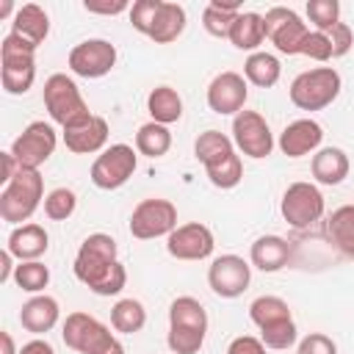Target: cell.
Masks as SVG:
<instances>
[{
  "instance_id": "obj_1",
  "label": "cell",
  "mask_w": 354,
  "mask_h": 354,
  "mask_svg": "<svg viewBox=\"0 0 354 354\" xmlns=\"http://www.w3.org/2000/svg\"><path fill=\"white\" fill-rule=\"evenodd\" d=\"M72 271L97 296H119L127 285V268L119 260V246L108 232H91L83 238Z\"/></svg>"
},
{
  "instance_id": "obj_2",
  "label": "cell",
  "mask_w": 354,
  "mask_h": 354,
  "mask_svg": "<svg viewBox=\"0 0 354 354\" xmlns=\"http://www.w3.org/2000/svg\"><path fill=\"white\" fill-rule=\"evenodd\" d=\"M36 50L17 33H6L0 41V83L11 97L28 94L36 80Z\"/></svg>"
},
{
  "instance_id": "obj_3",
  "label": "cell",
  "mask_w": 354,
  "mask_h": 354,
  "mask_svg": "<svg viewBox=\"0 0 354 354\" xmlns=\"http://www.w3.org/2000/svg\"><path fill=\"white\" fill-rule=\"evenodd\" d=\"M39 205H44V180L36 169H19L0 191V218L6 224H28Z\"/></svg>"
},
{
  "instance_id": "obj_4",
  "label": "cell",
  "mask_w": 354,
  "mask_h": 354,
  "mask_svg": "<svg viewBox=\"0 0 354 354\" xmlns=\"http://www.w3.org/2000/svg\"><path fill=\"white\" fill-rule=\"evenodd\" d=\"M41 100H44L50 122L61 124V130H69V127H75V124H80L91 116L88 102L83 100L77 83L66 72H55L44 80Z\"/></svg>"
},
{
  "instance_id": "obj_5",
  "label": "cell",
  "mask_w": 354,
  "mask_h": 354,
  "mask_svg": "<svg viewBox=\"0 0 354 354\" xmlns=\"http://www.w3.org/2000/svg\"><path fill=\"white\" fill-rule=\"evenodd\" d=\"M340 88L343 80L335 66H313L293 77L288 97L299 111H324L337 100Z\"/></svg>"
},
{
  "instance_id": "obj_6",
  "label": "cell",
  "mask_w": 354,
  "mask_h": 354,
  "mask_svg": "<svg viewBox=\"0 0 354 354\" xmlns=\"http://www.w3.org/2000/svg\"><path fill=\"white\" fill-rule=\"evenodd\" d=\"M177 207L169 199L160 196H149L141 199L133 213H130V235L136 241H155V238H169L177 230Z\"/></svg>"
},
{
  "instance_id": "obj_7",
  "label": "cell",
  "mask_w": 354,
  "mask_h": 354,
  "mask_svg": "<svg viewBox=\"0 0 354 354\" xmlns=\"http://www.w3.org/2000/svg\"><path fill=\"white\" fill-rule=\"evenodd\" d=\"M136 166H138L136 147H130V144H111V147H105L94 158L88 177H91V183L100 191H116V188H122L136 174Z\"/></svg>"
},
{
  "instance_id": "obj_8",
  "label": "cell",
  "mask_w": 354,
  "mask_h": 354,
  "mask_svg": "<svg viewBox=\"0 0 354 354\" xmlns=\"http://www.w3.org/2000/svg\"><path fill=\"white\" fill-rule=\"evenodd\" d=\"M324 194L315 183H290L282 194V202H279V213L282 218L293 227V230H304V227H313L315 221L324 218Z\"/></svg>"
},
{
  "instance_id": "obj_9",
  "label": "cell",
  "mask_w": 354,
  "mask_h": 354,
  "mask_svg": "<svg viewBox=\"0 0 354 354\" xmlns=\"http://www.w3.org/2000/svg\"><path fill=\"white\" fill-rule=\"evenodd\" d=\"M263 25H266V39L277 47V53L282 55H301L304 39L310 33L307 22L288 6H274L263 14Z\"/></svg>"
},
{
  "instance_id": "obj_10",
  "label": "cell",
  "mask_w": 354,
  "mask_h": 354,
  "mask_svg": "<svg viewBox=\"0 0 354 354\" xmlns=\"http://www.w3.org/2000/svg\"><path fill=\"white\" fill-rule=\"evenodd\" d=\"M55 147H58L55 127L50 122H44V119H36V122H30L14 138V144H11L8 152L14 155V160L19 163V169H36L39 171V166L50 160V155L55 152Z\"/></svg>"
},
{
  "instance_id": "obj_11",
  "label": "cell",
  "mask_w": 354,
  "mask_h": 354,
  "mask_svg": "<svg viewBox=\"0 0 354 354\" xmlns=\"http://www.w3.org/2000/svg\"><path fill=\"white\" fill-rule=\"evenodd\" d=\"M61 337L66 348L77 354H102L116 340V335L88 313H69L61 326Z\"/></svg>"
},
{
  "instance_id": "obj_12",
  "label": "cell",
  "mask_w": 354,
  "mask_h": 354,
  "mask_svg": "<svg viewBox=\"0 0 354 354\" xmlns=\"http://www.w3.org/2000/svg\"><path fill=\"white\" fill-rule=\"evenodd\" d=\"M232 144L241 155L263 160L274 152V133L266 122V116L260 111H241L238 116H232Z\"/></svg>"
},
{
  "instance_id": "obj_13",
  "label": "cell",
  "mask_w": 354,
  "mask_h": 354,
  "mask_svg": "<svg viewBox=\"0 0 354 354\" xmlns=\"http://www.w3.org/2000/svg\"><path fill=\"white\" fill-rule=\"evenodd\" d=\"M66 66L72 75L86 80H100L116 66V47L108 39H83L66 55Z\"/></svg>"
},
{
  "instance_id": "obj_14",
  "label": "cell",
  "mask_w": 354,
  "mask_h": 354,
  "mask_svg": "<svg viewBox=\"0 0 354 354\" xmlns=\"http://www.w3.org/2000/svg\"><path fill=\"white\" fill-rule=\"evenodd\" d=\"M252 282V263L241 254H218L207 268V285L218 299H238Z\"/></svg>"
},
{
  "instance_id": "obj_15",
  "label": "cell",
  "mask_w": 354,
  "mask_h": 354,
  "mask_svg": "<svg viewBox=\"0 0 354 354\" xmlns=\"http://www.w3.org/2000/svg\"><path fill=\"white\" fill-rule=\"evenodd\" d=\"M249 100V83L241 72H218L207 83V108L218 116H238L246 108Z\"/></svg>"
},
{
  "instance_id": "obj_16",
  "label": "cell",
  "mask_w": 354,
  "mask_h": 354,
  "mask_svg": "<svg viewBox=\"0 0 354 354\" xmlns=\"http://www.w3.org/2000/svg\"><path fill=\"white\" fill-rule=\"evenodd\" d=\"M216 249V238L210 232L207 224L202 221H188V224H180L169 238H166V252L174 257V260H207Z\"/></svg>"
},
{
  "instance_id": "obj_17",
  "label": "cell",
  "mask_w": 354,
  "mask_h": 354,
  "mask_svg": "<svg viewBox=\"0 0 354 354\" xmlns=\"http://www.w3.org/2000/svg\"><path fill=\"white\" fill-rule=\"evenodd\" d=\"M321 141H324V127L315 119L304 116L285 124V130L277 138V147L288 158H304V155H315L321 149Z\"/></svg>"
},
{
  "instance_id": "obj_18",
  "label": "cell",
  "mask_w": 354,
  "mask_h": 354,
  "mask_svg": "<svg viewBox=\"0 0 354 354\" xmlns=\"http://www.w3.org/2000/svg\"><path fill=\"white\" fill-rule=\"evenodd\" d=\"M108 133H111L108 119L91 113L86 122L64 130L61 138H64V147L75 155H100L108 147Z\"/></svg>"
},
{
  "instance_id": "obj_19",
  "label": "cell",
  "mask_w": 354,
  "mask_h": 354,
  "mask_svg": "<svg viewBox=\"0 0 354 354\" xmlns=\"http://www.w3.org/2000/svg\"><path fill=\"white\" fill-rule=\"evenodd\" d=\"M6 249L17 257V263H28V260H39L47 249H50V235L41 224L36 221H28V224H19L8 232V241H6Z\"/></svg>"
},
{
  "instance_id": "obj_20",
  "label": "cell",
  "mask_w": 354,
  "mask_h": 354,
  "mask_svg": "<svg viewBox=\"0 0 354 354\" xmlns=\"http://www.w3.org/2000/svg\"><path fill=\"white\" fill-rule=\"evenodd\" d=\"M58 318H61V307H58V301H55L53 296H47V293L30 296V299L22 304V310H19V324H22V329L30 332V335H36V337L47 335V332L58 324Z\"/></svg>"
},
{
  "instance_id": "obj_21",
  "label": "cell",
  "mask_w": 354,
  "mask_h": 354,
  "mask_svg": "<svg viewBox=\"0 0 354 354\" xmlns=\"http://www.w3.org/2000/svg\"><path fill=\"white\" fill-rule=\"evenodd\" d=\"M288 260H290V243L282 235H260L249 246V263L263 274L282 271Z\"/></svg>"
},
{
  "instance_id": "obj_22",
  "label": "cell",
  "mask_w": 354,
  "mask_h": 354,
  "mask_svg": "<svg viewBox=\"0 0 354 354\" xmlns=\"http://www.w3.org/2000/svg\"><path fill=\"white\" fill-rule=\"evenodd\" d=\"M310 171L318 185H340L351 171V160L340 147H321L310 160Z\"/></svg>"
},
{
  "instance_id": "obj_23",
  "label": "cell",
  "mask_w": 354,
  "mask_h": 354,
  "mask_svg": "<svg viewBox=\"0 0 354 354\" xmlns=\"http://www.w3.org/2000/svg\"><path fill=\"white\" fill-rule=\"evenodd\" d=\"M11 33H17L19 39H25L33 47H41L44 39L50 36V17L39 3H25L17 8L14 19H11Z\"/></svg>"
},
{
  "instance_id": "obj_24",
  "label": "cell",
  "mask_w": 354,
  "mask_h": 354,
  "mask_svg": "<svg viewBox=\"0 0 354 354\" xmlns=\"http://www.w3.org/2000/svg\"><path fill=\"white\" fill-rule=\"evenodd\" d=\"M185 25H188V14H185V8H183L180 3L163 0L160 8H158V17H155V22H152V30H149L147 39H152L155 44H171V41H177V39L183 36Z\"/></svg>"
},
{
  "instance_id": "obj_25",
  "label": "cell",
  "mask_w": 354,
  "mask_h": 354,
  "mask_svg": "<svg viewBox=\"0 0 354 354\" xmlns=\"http://www.w3.org/2000/svg\"><path fill=\"white\" fill-rule=\"evenodd\" d=\"M230 41H232V47L235 50H241V53H257L260 50V44L266 41V25H263V14H257V11H241L238 17H235V22H232V28H230V36H227Z\"/></svg>"
},
{
  "instance_id": "obj_26",
  "label": "cell",
  "mask_w": 354,
  "mask_h": 354,
  "mask_svg": "<svg viewBox=\"0 0 354 354\" xmlns=\"http://www.w3.org/2000/svg\"><path fill=\"white\" fill-rule=\"evenodd\" d=\"M147 111H149V122L169 127L183 119V97L171 86H155L147 94Z\"/></svg>"
},
{
  "instance_id": "obj_27",
  "label": "cell",
  "mask_w": 354,
  "mask_h": 354,
  "mask_svg": "<svg viewBox=\"0 0 354 354\" xmlns=\"http://www.w3.org/2000/svg\"><path fill=\"white\" fill-rule=\"evenodd\" d=\"M326 235L343 257L354 260V205H340L329 213Z\"/></svg>"
},
{
  "instance_id": "obj_28",
  "label": "cell",
  "mask_w": 354,
  "mask_h": 354,
  "mask_svg": "<svg viewBox=\"0 0 354 354\" xmlns=\"http://www.w3.org/2000/svg\"><path fill=\"white\" fill-rule=\"evenodd\" d=\"M243 77H246V83H252L257 88H271L282 77V64L274 53L257 50L243 61Z\"/></svg>"
},
{
  "instance_id": "obj_29",
  "label": "cell",
  "mask_w": 354,
  "mask_h": 354,
  "mask_svg": "<svg viewBox=\"0 0 354 354\" xmlns=\"http://www.w3.org/2000/svg\"><path fill=\"white\" fill-rule=\"evenodd\" d=\"M169 326L194 329V332H205L207 335V310L194 296H177L169 304Z\"/></svg>"
},
{
  "instance_id": "obj_30",
  "label": "cell",
  "mask_w": 354,
  "mask_h": 354,
  "mask_svg": "<svg viewBox=\"0 0 354 354\" xmlns=\"http://www.w3.org/2000/svg\"><path fill=\"white\" fill-rule=\"evenodd\" d=\"M241 3H224V0H210L202 11V28L216 36V39H227L230 36V28L235 22V17L241 14Z\"/></svg>"
},
{
  "instance_id": "obj_31",
  "label": "cell",
  "mask_w": 354,
  "mask_h": 354,
  "mask_svg": "<svg viewBox=\"0 0 354 354\" xmlns=\"http://www.w3.org/2000/svg\"><path fill=\"white\" fill-rule=\"evenodd\" d=\"M249 318L257 329H266V326H274V324H282V321H290L293 313L288 307V301L282 296H257L252 304H249Z\"/></svg>"
},
{
  "instance_id": "obj_32",
  "label": "cell",
  "mask_w": 354,
  "mask_h": 354,
  "mask_svg": "<svg viewBox=\"0 0 354 354\" xmlns=\"http://www.w3.org/2000/svg\"><path fill=\"white\" fill-rule=\"evenodd\" d=\"M230 152H235V144H232V136L221 133V130H205L196 136L194 141V158L202 163V166H210L221 158H227Z\"/></svg>"
},
{
  "instance_id": "obj_33",
  "label": "cell",
  "mask_w": 354,
  "mask_h": 354,
  "mask_svg": "<svg viewBox=\"0 0 354 354\" xmlns=\"http://www.w3.org/2000/svg\"><path fill=\"white\" fill-rule=\"evenodd\" d=\"M171 149V130L158 122H147L136 133V152L147 158H163Z\"/></svg>"
},
{
  "instance_id": "obj_34",
  "label": "cell",
  "mask_w": 354,
  "mask_h": 354,
  "mask_svg": "<svg viewBox=\"0 0 354 354\" xmlns=\"http://www.w3.org/2000/svg\"><path fill=\"white\" fill-rule=\"evenodd\" d=\"M147 324V310L138 299H119L111 307V326L122 335H136Z\"/></svg>"
},
{
  "instance_id": "obj_35",
  "label": "cell",
  "mask_w": 354,
  "mask_h": 354,
  "mask_svg": "<svg viewBox=\"0 0 354 354\" xmlns=\"http://www.w3.org/2000/svg\"><path fill=\"white\" fill-rule=\"evenodd\" d=\"M205 174H207V180H210V185H216V188H221V191L235 188V185L243 180V160H241L238 149L230 152L227 158H221V160L205 166Z\"/></svg>"
},
{
  "instance_id": "obj_36",
  "label": "cell",
  "mask_w": 354,
  "mask_h": 354,
  "mask_svg": "<svg viewBox=\"0 0 354 354\" xmlns=\"http://www.w3.org/2000/svg\"><path fill=\"white\" fill-rule=\"evenodd\" d=\"M14 282L17 288H22L25 293H41L47 285H50V268L41 263V260H28V263H19L17 271H14Z\"/></svg>"
},
{
  "instance_id": "obj_37",
  "label": "cell",
  "mask_w": 354,
  "mask_h": 354,
  "mask_svg": "<svg viewBox=\"0 0 354 354\" xmlns=\"http://www.w3.org/2000/svg\"><path fill=\"white\" fill-rule=\"evenodd\" d=\"M304 11H307L313 30H321V33H329L340 22V3L337 0H307Z\"/></svg>"
},
{
  "instance_id": "obj_38",
  "label": "cell",
  "mask_w": 354,
  "mask_h": 354,
  "mask_svg": "<svg viewBox=\"0 0 354 354\" xmlns=\"http://www.w3.org/2000/svg\"><path fill=\"white\" fill-rule=\"evenodd\" d=\"M77 207V194L66 185L61 188H53L47 196H44V216L50 221H66Z\"/></svg>"
},
{
  "instance_id": "obj_39",
  "label": "cell",
  "mask_w": 354,
  "mask_h": 354,
  "mask_svg": "<svg viewBox=\"0 0 354 354\" xmlns=\"http://www.w3.org/2000/svg\"><path fill=\"white\" fill-rule=\"evenodd\" d=\"M260 340L268 351H285L290 346H296L299 340V329H296V321H282V324H274V326H266L260 329Z\"/></svg>"
},
{
  "instance_id": "obj_40",
  "label": "cell",
  "mask_w": 354,
  "mask_h": 354,
  "mask_svg": "<svg viewBox=\"0 0 354 354\" xmlns=\"http://www.w3.org/2000/svg\"><path fill=\"white\" fill-rule=\"evenodd\" d=\"M205 332H194V329H180V326H169L166 335V346L171 354H196L205 346Z\"/></svg>"
},
{
  "instance_id": "obj_41",
  "label": "cell",
  "mask_w": 354,
  "mask_h": 354,
  "mask_svg": "<svg viewBox=\"0 0 354 354\" xmlns=\"http://www.w3.org/2000/svg\"><path fill=\"white\" fill-rule=\"evenodd\" d=\"M160 3H163V0H136V3L130 6V11H127V19H130L133 30H138L141 36H149Z\"/></svg>"
},
{
  "instance_id": "obj_42",
  "label": "cell",
  "mask_w": 354,
  "mask_h": 354,
  "mask_svg": "<svg viewBox=\"0 0 354 354\" xmlns=\"http://www.w3.org/2000/svg\"><path fill=\"white\" fill-rule=\"evenodd\" d=\"M301 55H307V58H313V61H318V64L332 61V41H329V36L321 33V30H310L307 39H304Z\"/></svg>"
},
{
  "instance_id": "obj_43",
  "label": "cell",
  "mask_w": 354,
  "mask_h": 354,
  "mask_svg": "<svg viewBox=\"0 0 354 354\" xmlns=\"http://www.w3.org/2000/svg\"><path fill=\"white\" fill-rule=\"evenodd\" d=\"M296 354H337V343L324 332H310L299 340Z\"/></svg>"
},
{
  "instance_id": "obj_44",
  "label": "cell",
  "mask_w": 354,
  "mask_h": 354,
  "mask_svg": "<svg viewBox=\"0 0 354 354\" xmlns=\"http://www.w3.org/2000/svg\"><path fill=\"white\" fill-rule=\"evenodd\" d=\"M326 36L332 41V58H343V55L351 53V47H354V30L346 22H337Z\"/></svg>"
},
{
  "instance_id": "obj_45",
  "label": "cell",
  "mask_w": 354,
  "mask_h": 354,
  "mask_svg": "<svg viewBox=\"0 0 354 354\" xmlns=\"http://www.w3.org/2000/svg\"><path fill=\"white\" fill-rule=\"evenodd\" d=\"M227 354H268V348H266L263 340L254 337V335H238V337L230 340Z\"/></svg>"
},
{
  "instance_id": "obj_46",
  "label": "cell",
  "mask_w": 354,
  "mask_h": 354,
  "mask_svg": "<svg viewBox=\"0 0 354 354\" xmlns=\"http://www.w3.org/2000/svg\"><path fill=\"white\" fill-rule=\"evenodd\" d=\"M130 6H133V3H127V0H113V3L86 0V3H83V8H86L88 14H105V17H116V14H122V11H130Z\"/></svg>"
},
{
  "instance_id": "obj_47",
  "label": "cell",
  "mask_w": 354,
  "mask_h": 354,
  "mask_svg": "<svg viewBox=\"0 0 354 354\" xmlns=\"http://www.w3.org/2000/svg\"><path fill=\"white\" fill-rule=\"evenodd\" d=\"M14 260H17V257H14L8 249L0 252V282H11V279H14V271H17Z\"/></svg>"
},
{
  "instance_id": "obj_48",
  "label": "cell",
  "mask_w": 354,
  "mask_h": 354,
  "mask_svg": "<svg viewBox=\"0 0 354 354\" xmlns=\"http://www.w3.org/2000/svg\"><path fill=\"white\" fill-rule=\"evenodd\" d=\"M19 354H55V348H53L47 340H41V337H33V340L22 343Z\"/></svg>"
},
{
  "instance_id": "obj_49",
  "label": "cell",
  "mask_w": 354,
  "mask_h": 354,
  "mask_svg": "<svg viewBox=\"0 0 354 354\" xmlns=\"http://www.w3.org/2000/svg\"><path fill=\"white\" fill-rule=\"evenodd\" d=\"M0 343H3L0 354H19V348H17L14 337H11V332H0Z\"/></svg>"
},
{
  "instance_id": "obj_50",
  "label": "cell",
  "mask_w": 354,
  "mask_h": 354,
  "mask_svg": "<svg viewBox=\"0 0 354 354\" xmlns=\"http://www.w3.org/2000/svg\"><path fill=\"white\" fill-rule=\"evenodd\" d=\"M17 8H19V6H14V0H3V3H0V19H8V17L14 19Z\"/></svg>"
},
{
  "instance_id": "obj_51",
  "label": "cell",
  "mask_w": 354,
  "mask_h": 354,
  "mask_svg": "<svg viewBox=\"0 0 354 354\" xmlns=\"http://www.w3.org/2000/svg\"><path fill=\"white\" fill-rule=\"evenodd\" d=\"M102 354H124V346H122V340L116 337V340H113V343H111V346H108Z\"/></svg>"
}]
</instances>
